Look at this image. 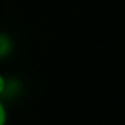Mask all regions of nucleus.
<instances>
[{
  "label": "nucleus",
  "instance_id": "3",
  "mask_svg": "<svg viewBox=\"0 0 125 125\" xmlns=\"http://www.w3.org/2000/svg\"><path fill=\"white\" fill-rule=\"evenodd\" d=\"M7 89V78L0 73V98H3Z\"/></svg>",
  "mask_w": 125,
  "mask_h": 125
},
{
  "label": "nucleus",
  "instance_id": "2",
  "mask_svg": "<svg viewBox=\"0 0 125 125\" xmlns=\"http://www.w3.org/2000/svg\"><path fill=\"white\" fill-rule=\"evenodd\" d=\"M7 121H8V112L3 100L0 98V125H7Z\"/></svg>",
  "mask_w": 125,
  "mask_h": 125
},
{
  "label": "nucleus",
  "instance_id": "1",
  "mask_svg": "<svg viewBox=\"0 0 125 125\" xmlns=\"http://www.w3.org/2000/svg\"><path fill=\"white\" fill-rule=\"evenodd\" d=\"M14 50V41L6 32L0 31V59L7 58Z\"/></svg>",
  "mask_w": 125,
  "mask_h": 125
}]
</instances>
